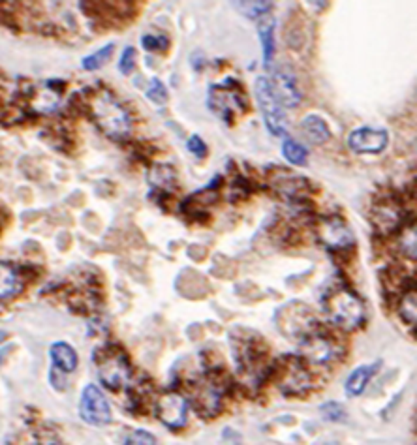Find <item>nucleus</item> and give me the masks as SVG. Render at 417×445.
Segmentation results:
<instances>
[{
  "mask_svg": "<svg viewBox=\"0 0 417 445\" xmlns=\"http://www.w3.org/2000/svg\"><path fill=\"white\" fill-rule=\"evenodd\" d=\"M91 113L94 123L105 136L115 141H124L132 132V118L124 105L107 91L94 94L91 100Z\"/></svg>",
  "mask_w": 417,
  "mask_h": 445,
  "instance_id": "f257e3e1",
  "label": "nucleus"
},
{
  "mask_svg": "<svg viewBox=\"0 0 417 445\" xmlns=\"http://www.w3.org/2000/svg\"><path fill=\"white\" fill-rule=\"evenodd\" d=\"M326 310L329 320L342 329L359 327L365 320V304L351 290L340 288L333 290L326 299Z\"/></svg>",
  "mask_w": 417,
  "mask_h": 445,
  "instance_id": "f03ea898",
  "label": "nucleus"
},
{
  "mask_svg": "<svg viewBox=\"0 0 417 445\" xmlns=\"http://www.w3.org/2000/svg\"><path fill=\"white\" fill-rule=\"evenodd\" d=\"M276 323L286 336L291 338H307L308 334L316 333L318 320L307 304L291 303L286 304L276 312Z\"/></svg>",
  "mask_w": 417,
  "mask_h": 445,
  "instance_id": "7ed1b4c3",
  "label": "nucleus"
},
{
  "mask_svg": "<svg viewBox=\"0 0 417 445\" xmlns=\"http://www.w3.org/2000/svg\"><path fill=\"white\" fill-rule=\"evenodd\" d=\"M98 365V376L109 389H121L130 382L132 368H130L128 357L119 348H105L96 357Z\"/></svg>",
  "mask_w": 417,
  "mask_h": 445,
  "instance_id": "20e7f679",
  "label": "nucleus"
},
{
  "mask_svg": "<svg viewBox=\"0 0 417 445\" xmlns=\"http://www.w3.org/2000/svg\"><path fill=\"white\" fill-rule=\"evenodd\" d=\"M254 91H256V100H258L261 117H264V123L267 126L269 134H273L276 137L286 136V132H288L286 115H284L282 107H280V104L276 102V98L271 93L269 79L267 77H258L256 85H254Z\"/></svg>",
  "mask_w": 417,
  "mask_h": 445,
  "instance_id": "39448f33",
  "label": "nucleus"
},
{
  "mask_svg": "<svg viewBox=\"0 0 417 445\" xmlns=\"http://www.w3.org/2000/svg\"><path fill=\"white\" fill-rule=\"evenodd\" d=\"M319 242L329 250H348L354 247V231L348 226V222L342 217L337 214H329V217H321L318 220V228H316Z\"/></svg>",
  "mask_w": 417,
  "mask_h": 445,
  "instance_id": "423d86ee",
  "label": "nucleus"
},
{
  "mask_svg": "<svg viewBox=\"0 0 417 445\" xmlns=\"http://www.w3.org/2000/svg\"><path fill=\"white\" fill-rule=\"evenodd\" d=\"M81 419L92 427H105L111 423V406L105 395L96 385H86L79 400Z\"/></svg>",
  "mask_w": 417,
  "mask_h": 445,
  "instance_id": "0eeeda50",
  "label": "nucleus"
},
{
  "mask_svg": "<svg viewBox=\"0 0 417 445\" xmlns=\"http://www.w3.org/2000/svg\"><path fill=\"white\" fill-rule=\"evenodd\" d=\"M226 85H216L211 87L208 93V107L215 113L222 115L224 118H229V111L234 109H246V98L243 94V88L237 83V79H226Z\"/></svg>",
  "mask_w": 417,
  "mask_h": 445,
  "instance_id": "6e6552de",
  "label": "nucleus"
},
{
  "mask_svg": "<svg viewBox=\"0 0 417 445\" xmlns=\"http://www.w3.org/2000/svg\"><path fill=\"white\" fill-rule=\"evenodd\" d=\"M154 412L167 428H183L188 421V402L179 393H164L156 398Z\"/></svg>",
  "mask_w": 417,
  "mask_h": 445,
  "instance_id": "1a4fd4ad",
  "label": "nucleus"
},
{
  "mask_svg": "<svg viewBox=\"0 0 417 445\" xmlns=\"http://www.w3.org/2000/svg\"><path fill=\"white\" fill-rule=\"evenodd\" d=\"M301 350H303V357L307 359L310 365L318 366L329 365L338 355L337 342L327 334H319L318 331L301 341Z\"/></svg>",
  "mask_w": 417,
  "mask_h": 445,
  "instance_id": "9d476101",
  "label": "nucleus"
},
{
  "mask_svg": "<svg viewBox=\"0 0 417 445\" xmlns=\"http://www.w3.org/2000/svg\"><path fill=\"white\" fill-rule=\"evenodd\" d=\"M269 87L280 107H297L303 100L297 77L289 68H278L269 81Z\"/></svg>",
  "mask_w": 417,
  "mask_h": 445,
  "instance_id": "9b49d317",
  "label": "nucleus"
},
{
  "mask_svg": "<svg viewBox=\"0 0 417 445\" xmlns=\"http://www.w3.org/2000/svg\"><path fill=\"white\" fill-rule=\"evenodd\" d=\"M389 143V134L384 128H357L348 136V147L356 155H380Z\"/></svg>",
  "mask_w": 417,
  "mask_h": 445,
  "instance_id": "f8f14e48",
  "label": "nucleus"
},
{
  "mask_svg": "<svg viewBox=\"0 0 417 445\" xmlns=\"http://www.w3.org/2000/svg\"><path fill=\"white\" fill-rule=\"evenodd\" d=\"M372 222L378 233H395L399 231L404 220V210L395 199H381L372 207Z\"/></svg>",
  "mask_w": 417,
  "mask_h": 445,
  "instance_id": "ddd939ff",
  "label": "nucleus"
},
{
  "mask_svg": "<svg viewBox=\"0 0 417 445\" xmlns=\"http://www.w3.org/2000/svg\"><path fill=\"white\" fill-rule=\"evenodd\" d=\"M222 389L220 382L216 377H207L199 382L194 391V402H196L197 412H202L203 415H215L220 409L222 404Z\"/></svg>",
  "mask_w": 417,
  "mask_h": 445,
  "instance_id": "4468645a",
  "label": "nucleus"
},
{
  "mask_svg": "<svg viewBox=\"0 0 417 445\" xmlns=\"http://www.w3.org/2000/svg\"><path fill=\"white\" fill-rule=\"evenodd\" d=\"M280 389L288 395H303L310 389V376L301 363H289L280 377Z\"/></svg>",
  "mask_w": 417,
  "mask_h": 445,
  "instance_id": "2eb2a0df",
  "label": "nucleus"
},
{
  "mask_svg": "<svg viewBox=\"0 0 417 445\" xmlns=\"http://www.w3.org/2000/svg\"><path fill=\"white\" fill-rule=\"evenodd\" d=\"M301 134L314 145H324L331 139V130L319 115H307L301 120Z\"/></svg>",
  "mask_w": 417,
  "mask_h": 445,
  "instance_id": "dca6fc26",
  "label": "nucleus"
},
{
  "mask_svg": "<svg viewBox=\"0 0 417 445\" xmlns=\"http://www.w3.org/2000/svg\"><path fill=\"white\" fill-rule=\"evenodd\" d=\"M50 355H51V361H53V366H55L56 370L64 372V374H70V372H74L79 365V357H77V353L75 350L70 344L66 342H55L50 350Z\"/></svg>",
  "mask_w": 417,
  "mask_h": 445,
  "instance_id": "f3484780",
  "label": "nucleus"
},
{
  "mask_svg": "<svg viewBox=\"0 0 417 445\" xmlns=\"http://www.w3.org/2000/svg\"><path fill=\"white\" fill-rule=\"evenodd\" d=\"M376 370H378V363L374 365H361L357 366L356 370L351 372L348 380H346V385H344V389L350 396H359L363 391L367 389L368 382H370V377L374 376Z\"/></svg>",
  "mask_w": 417,
  "mask_h": 445,
  "instance_id": "a211bd4d",
  "label": "nucleus"
},
{
  "mask_svg": "<svg viewBox=\"0 0 417 445\" xmlns=\"http://www.w3.org/2000/svg\"><path fill=\"white\" fill-rule=\"evenodd\" d=\"M59 102H61V93L53 87V83H45L31 98V105L40 113H51L56 109Z\"/></svg>",
  "mask_w": 417,
  "mask_h": 445,
  "instance_id": "6ab92c4d",
  "label": "nucleus"
},
{
  "mask_svg": "<svg viewBox=\"0 0 417 445\" xmlns=\"http://www.w3.org/2000/svg\"><path fill=\"white\" fill-rule=\"evenodd\" d=\"M149 182L153 188H160V190H169L177 185V173L172 166L167 164H156L149 173Z\"/></svg>",
  "mask_w": 417,
  "mask_h": 445,
  "instance_id": "aec40b11",
  "label": "nucleus"
},
{
  "mask_svg": "<svg viewBox=\"0 0 417 445\" xmlns=\"http://www.w3.org/2000/svg\"><path fill=\"white\" fill-rule=\"evenodd\" d=\"M259 44L264 49V64L269 66L275 56V23L271 19H261L258 25Z\"/></svg>",
  "mask_w": 417,
  "mask_h": 445,
  "instance_id": "412c9836",
  "label": "nucleus"
},
{
  "mask_svg": "<svg viewBox=\"0 0 417 445\" xmlns=\"http://www.w3.org/2000/svg\"><path fill=\"white\" fill-rule=\"evenodd\" d=\"M19 288H21V280H19L17 271L10 263L0 261V299L15 295Z\"/></svg>",
  "mask_w": 417,
  "mask_h": 445,
  "instance_id": "4be33fe9",
  "label": "nucleus"
},
{
  "mask_svg": "<svg viewBox=\"0 0 417 445\" xmlns=\"http://www.w3.org/2000/svg\"><path fill=\"white\" fill-rule=\"evenodd\" d=\"M282 155L284 158L297 167L307 166L308 162V148L303 143L295 141V139H286L282 143Z\"/></svg>",
  "mask_w": 417,
  "mask_h": 445,
  "instance_id": "5701e85b",
  "label": "nucleus"
},
{
  "mask_svg": "<svg viewBox=\"0 0 417 445\" xmlns=\"http://www.w3.org/2000/svg\"><path fill=\"white\" fill-rule=\"evenodd\" d=\"M234 6L246 17L264 19L271 12L273 2H269V0H248V2H234Z\"/></svg>",
  "mask_w": 417,
  "mask_h": 445,
  "instance_id": "b1692460",
  "label": "nucleus"
},
{
  "mask_svg": "<svg viewBox=\"0 0 417 445\" xmlns=\"http://www.w3.org/2000/svg\"><path fill=\"white\" fill-rule=\"evenodd\" d=\"M113 49H115V44H107L104 45L102 49L98 51H94L92 55L85 56L83 58V68L86 70V72H94V70H100L102 66H105L107 62H109L111 55H113Z\"/></svg>",
  "mask_w": 417,
  "mask_h": 445,
  "instance_id": "393cba45",
  "label": "nucleus"
},
{
  "mask_svg": "<svg viewBox=\"0 0 417 445\" xmlns=\"http://www.w3.org/2000/svg\"><path fill=\"white\" fill-rule=\"evenodd\" d=\"M145 96H147V98L156 105L167 104V100H169V94H167L166 85H164V83H162L158 77H153V79H151L147 91H145Z\"/></svg>",
  "mask_w": 417,
  "mask_h": 445,
  "instance_id": "a878e982",
  "label": "nucleus"
},
{
  "mask_svg": "<svg viewBox=\"0 0 417 445\" xmlns=\"http://www.w3.org/2000/svg\"><path fill=\"white\" fill-rule=\"evenodd\" d=\"M399 314L402 315L404 322H416V291H414V288L402 293V299L399 303Z\"/></svg>",
  "mask_w": 417,
  "mask_h": 445,
  "instance_id": "bb28decb",
  "label": "nucleus"
},
{
  "mask_svg": "<svg viewBox=\"0 0 417 445\" xmlns=\"http://www.w3.org/2000/svg\"><path fill=\"white\" fill-rule=\"evenodd\" d=\"M399 244H400V250L411 258V260H416V226L411 224L410 226H406L402 231H400L399 235Z\"/></svg>",
  "mask_w": 417,
  "mask_h": 445,
  "instance_id": "cd10ccee",
  "label": "nucleus"
},
{
  "mask_svg": "<svg viewBox=\"0 0 417 445\" xmlns=\"http://www.w3.org/2000/svg\"><path fill=\"white\" fill-rule=\"evenodd\" d=\"M142 47L145 51H158V53H164V51L169 47V38L162 36V34H145L142 38Z\"/></svg>",
  "mask_w": 417,
  "mask_h": 445,
  "instance_id": "c85d7f7f",
  "label": "nucleus"
},
{
  "mask_svg": "<svg viewBox=\"0 0 417 445\" xmlns=\"http://www.w3.org/2000/svg\"><path fill=\"white\" fill-rule=\"evenodd\" d=\"M135 68V49L132 45L124 47L123 55H121V62H119V70L123 75H130Z\"/></svg>",
  "mask_w": 417,
  "mask_h": 445,
  "instance_id": "c756f323",
  "label": "nucleus"
},
{
  "mask_svg": "<svg viewBox=\"0 0 417 445\" xmlns=\"http://www.w3.org/2000/svg\"><path fill=\"white\" fill-rule=\"evenodd\" d=\"M124 445H156V439L151 432L147 430H134L130 434Z\"/></svg>",
  "mask_w": 417,
  "mask_h": 445,
  "instance_id": "7c9ffc66",
  "label": "nucleus"
},
{
  "mask_svg": "<svg viewBox=\"0 0 417 445\" xmlns=\"http://www.w3.org/2000/svg\"><path fill=\"white\" fill-rule=\"evenodd\" d=\"M186 148L190 150L192 155L197 156V158H205L208 153V148H207V145H205V141H203L199 136H196V134L188 137V141H186Z\"/></svg>",
  "mask_w": 417,
  "mask_h": 445,
  "instance_id": "2f4dec72",
  "label": "nucleus"
},
{
  "mask_svg": "<svg viewBox=\"0 0 417 445\" xmlns=\"http://www.w3.org/2000/svg\"><path fill=\"white\" fill-rule=\"evenodd\" d=\"M321 414L329 421H340L346 417L342 406H340L338 402H327V404H324V406H321Z\"/></svg>",
  "mask_w": 417,
  "mask_h": 445,
  "instance_id": "473e14b6",
  "label": "nucleus"
}]
</instances>
